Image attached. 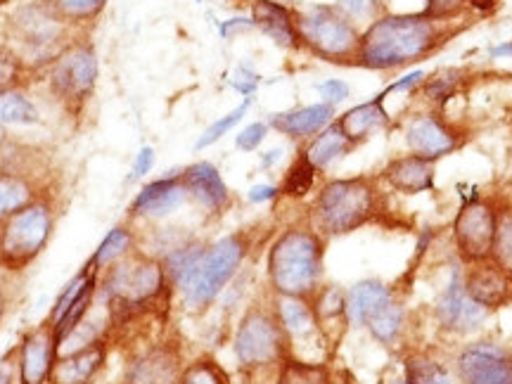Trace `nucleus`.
I'll use <instances>...</instances> for the list:
<instances>
[{
    "label": "nucleus",
    "mask_w": 512,
    "mask_h": 384,
    "mask_svg": "<svg viewBox=\"0 0 512 384\" xmlns=\"http://www.w3.org/2000/svg\"><path fill=\"white\" fill-rule=\"evenodd\" d=\"M505 55H512V43H503V46L491 48V57H505Z\"/></svg>",
    "instance_id": "8fccbe9b"
},
{
    "label": "nucleus",
    "mask_w": 512,
    "mask_h": 384,
    "mask_svg": "<svg viewBox=\"0 0 512 384\" xmlns=\"http://www.w3.org/2000/svg\"><path fill=\"white\" fill-rule=\"evenodd\" d=\"M313 306V313H316L318 328L328 337V328L337 320H344L349 323L347 318V292L342 290L339 285H320L318 292L309 299Z\"/></svg>",
    "instance_id": "cd10ccee"
},
{
    "label": "nucleus",
    "mask_w": 512,
    "mask_h": 384,
    "mask_svg": "<svg viewBox=\"0 0 512 384\" xmlns=\"http://www.w3.org/2000/svg\"><path fill=\"white\" fill-rule=\"evenodd\" d=\"M38 110L22 93H0V124H36Z\"/></svg>",
    "instance_id": "f704fd0d"
},
{
    "label": "nucleus",
    "mask_w": 512,
    "mask_h": 384,
    "mask_svg": "<svg viewBox=\"0 0 512 384\" xmlns=\"http://www.w3.org/2000/svg\"><path fill=\"white\" fill-rule=\"evenodd\" d=\"M60 356L53 325H43L24 339L19 351V380L22 384H46Z\"/></svg>",
    "instance_id": "f3484780"
},
{
    "label": "nucleus",
    "mask_w": 512,
    "mask_h": 384,
    "mask_svg": "<svg viewBox=\"0 0 512 384\" xmlns=\"http://www.w3.org/2000/svg\"><path fill=\"white\" fill-rule=\"evenodd\" d=\"M403 384H453L444 363L427 354H411L403 358Z\"/></svg>",
    "instance_id": "c756f323"
},
{
    "label": "nucleus",
    "mask_w": 512,
    "mask_h": 384,
    "mask_svg": "<svg viewBox=\"0 0 512 384\" xmlns=\"http://www.w3.org/2000/svg\"><path fill=\"white\" fill-rule=\"evenodd\" d=\"M5 313V287H3V275H0V320H3Z\"/></svg>",
    "instance_id": "5fc2aeb1"
},
{
    "label": "nucleus",
    "mask_w": 512,
    "mask_h": 384,
    "mask_svg": "<svg viewBox=\"0 0 512 384\" xmlns=\"http://www.w3.org/2000/svg\"><path fill=\"white\" fill-rule=\"evenodd\" d=\"M406 145L413 155L439 162L463 145L458 128L441 114H415L406 126Z\"/></svg>",
    "instance_id": "4468645a"
},
{
    "label": "nucleus",
    "mask_w": 512,
    "mask_h": 384,
    "mask_svg": "<svg viewBox=\"0 0 512 384\" xmlns=\"http://www.w3.org/2000/svg\"><path fill=\"white\" fill-rule=\"evenodd\" d=\"M280 155H283V152L280 150H273V152H266V157H264V166H271L275 159H280Z\"/></svg>",
    "instance_id": "603ef678"
},
{
    "label": "nucleus",
    "mask_w": 512,
    "mask_h": 384,
    "mask_svg": "<svg viewBox=\"0 0 512 384\" xmlns=\"http://www.w3.org/2000/svg\"><path fill=\"white\" fill-rule=\"evenodd\" d=\"M273 309L278 313L280 325L290 337V344H294V339H304L311 335H320L325 339L323 332L318 328L316 313H313V306L309 299L302 297H283V294H275Z\"/></svg>",
    "instance_id": "a878e982"
},
{
    "label": "nucleus",
    "mask_w": 512,
    "mask_h": 384,
    "mask_svg": "<svg viewBox=\"0 0 512 384\" xmlns=\"http://www.w3.org/2000/svg\"><path fill=\"white\" fill-rule=\"evenodd\" d=\"M34 202V188L19 176H0V223L22 207Z\"/></svg>",
    "instance_id": "473e14b6"
},
{
    "label": "nucleus",
    "mask_w": 512,
    "mask_h": 384,
    "mask_svg": "<svg viewBox=\"0 0 512 384\" xmlns=\"http://www.w3.org/2000/svg\"><path fill=\"white\" fill-rule=\"evenodd\" d=\"M133 247V235L131 230L126 228H114L110 235H107L105 240H102V245L98 247V252L93 254L91 264L93 268H102V266H110L114 261H119L121 256H126L131 252Z\"/></svg>",
    "instance_id": "c9c22d12"
},
{
    "label": "nucleus",
    "mask_w": 512,
    "mask_h": 384,
    "mask_svg": "<svg viewBox=\"0 0 512 384\" xmlns=\"http://www.w3.org/2000/svg\"><path fill=\"white\" fill-rule=\"evenodd\" d=\"M448 36L446 22H434L422 12L382 15L361 34L354 64L373 72H392L434 55Z\"/></svg>",
    "instance_id": "f03ea898"
},
{
    "label": "nucleus",
    "mask_w": 512,
    "mask_h": 384,
    "mask_svg": "<svg viewBox=\"0 0 512 384\" xmlns=\"http://www.w3.org/2000/svg\"><path fill=\"white\" fill-rule=\"evenodd\" d=\"M396 294L392 287L377 278H368L356 283L347 292V318L349 325H356V328H366L368 320L375 316L377 311L384 309Z\"/></svg>",
    "instance_id": "5701e85b"
},
{
    "label": "nucleus",
    "mask_w": 512,
    "mask_h": 384,
    "mask_svg": "<svg viewBox=\"0 0 512 384\" xmlns=\"http://www.w3.org/2000/svg\"><path fill=\"white\" fill-rule=\"evenodd\" d=\"M489 261L512 275V204L496 207V230Z\"/></svg>",
    "instance_id": "2f4dec72"
},
{
    "label": "nucleus",
    "mask_w": 512,
    "mask_h": 384,
    "mask_svg": "<svg viewBox=\"0 0 512 384\" xmlns=\"http://www.w3.org/2000/svg\"><path fill=\"white\" fill-rule=\"evenodd\" d=\"M10 380H12L10 368H8V366H3V363H0V384H10Z\"/></svg>",
    "instance_id": "3c124183"
},
{
    "label": "nucleus",
    "mask_w": 512,
    "mask_h": 384,
    "mask_svg": "<svg viewBox=\"0 0 512 384\" xmlns=\"http://www.w3.org/2000/svg\"><path fill=\"white\" fill-rule=\"evenodd\" d=\"M254 24L271 36L278 46L283 48H302V38L297 31V19L294 12L275 0H254L252 3Z\"/></svg>",
    "instance_id": "4be33fe9"
},
{
    "label": "nucleus",
    "mask_w": 512,
    "mask_h": 384,
    "mask_svg": "<svg viewBox=\"0 0 512 384\" xmlns=\"http://www.w3.org/2000/svg\"><path fill=\"white\" fill-rule=\"evenodd\" d=\"M181 384H230V377L214 358H197L183 368Z\"/></svg>",
    "instance_id": "e433bc0d"
},
{
    "label": "nucleus",
    "mask_w": 512,
    "mask_h": 384,
    "mask_svg": "<svg viewBox=\"0 0 512 384\" xmlns=\"http://www.w3.org/2000/svg\"><path fill=\"white\" fill-rule=\"evenodd\" d=\"M316 174L318 171L313 169L311 162L304 157V152H302V155L297 157V162L290 166V171H287L283 188H280V195L292 197V200H302V197H306L313 190Z\"/></svg>",
    "instance_id": "72a5a7b5"
},
{
    "label": "nucleus",
    "mask_w": 512,
    "mask_h": 384,
    "mask_svg": "<svg viewBox=\"0 0 512 384\" xmlns=\"http://www.w3.org/2000/svg\"><path fill=\"white\" fill-rule=\"evenodd\" d=\"M19 76V57L15 50L0 46V93L10 91Z\"/></svg>",
    "instance_id": "37998d69"
},
{
    "label": "nucleus",
    "mask_w": 512,
    "mask_h": 384,
    "mask_svg": "<svg viewBox=\"0 0 512 384\" xmlns=\"http://www.w3.org/2000/svg\"><path fill=\"white\" fill-rule=\"evenodd\" d=\"M249 105H252V100H245V102H242L240 107H235L233 112L226 114V117L219 119V121H214V124H211V126L207 128V131L202 133V138L197 140V150H202V147L214 145L216 140H221L223 136H226V133L230 131V128L238 126L240 121H242V117H245V114H247Z\"/></svg>",
    "instance_id": "a19ab883"
},
{
    "label": "nucleus",
    "mask_w": 512,
    "mask_h": 384,
    "mask_svg": "<svg viewBox=\"0 0 512 384\" xmlns=\"http://www.w3.org/2000/svg\"><path fill=\"white\" fill-rule=\"evenodd\" d=\"M465 292L486 311H498L512 302V275L494 261L472 264L463 273Z\"/></svg>",
    "instance_id": "dca6fc26"
},
{
    "label": "nucleus",
    "mask_w": 512,
    "mask_h": 384,
    "mask_svg": "<svg viewBox=\"0 0 512 384\" xmlns=\"http://www.w3.org/2000/svg\"><path fill=\"white\" fill-rule=\"evenodd\" d=\"M95 76H98V60H95L93 48L79 43V46H69L57 57L50 81L60 98L83 100L93 91Z\"/></svg>",
    "instance_id": "ddd939ff"
},
{
    "label": "nucleus",
    "mask_w": 512,
    "mask_h": 384,
    "mask_svg": "<svg viewBox=\"0 0 512 384\" xmlns=\"http://www.w3.org/2000/svg\"><path fill=\"white\" fill-rule=\"evenodd\" d=\"M275 384H332V373L325 363H311L290 356L280 363Z\"/></svg>",
    "instance_id": "7c9ffc66"
},
{
    "label": "nucleus",
    "mask_w": 512,
    "mask_h": 384,
    "mask_svg": "<svg viewBox=\"0 0 512 384\" xmlns=\"http://www.w3.org/2000/svg\"><path fill=\"white\" fill-rule=\"evenodd\" d=\"M389 0H337V8L347 15L351 22H375L377 17L384 15Z\"/></svg>",
    "instance_id": "ea45409f"
},
{
    "label": "nucleus",
    "mask_w": 512,
    "mask_h": 384,
    "mask_svg": "<svg viewBox=\"0 0 512 384\" xmlns=\"http://www.w3.org/2000/svg\"><path fill=\"white\" fill-rule=\"evenodd\" d=\"M107 347L102 342H93L74 354L57 356L53 373H50V384H91L100 368L105 366Z\"/></svg>",
    "instance_id": "412c9836"
},
{
    "label": "nucleus",
    "mask_w": 512,
    "mask_h": 384,
    "mask_svg": "<svg viewBox=\"0 0 512 384\" xmlns=\"http://www.w3.org/2000/svg\"><path fill=\"white\" fill-rule=\"evenodd\" d=\"M181 178H183L185 190H188V197H192V200L207 211L221 214V211L230 204V192L214 164L209 162L192 164L183 171Z\"/></svg>",
    "instance_id": "aec40b11"
},
{
    "label": "nucleus",
    "mask_w": 512,
    "mask_h": 384,
    "mask_svg": "<svg viewBox=\"0 0 512 384\" xmlns=\"http://www.w3.org/2000/svg\"><path fill=\"white\" fill-rule=\"evenodd\" d=\"M332 121H335V107L328 102H318V105L302 107V110L275 114L271 126L290 138H311Z\"/></svg>",
    "instance_id": "b1692460"
},
{
    "label": "nucleus",
    "mask_w": 512,
    "mask_h": 384,
    "mask_svg": "<svg viewBox=\"0 0 512 384\" xmlns=\"http://www.w3.org/2000/svg\"><path fill=\"white\" fill-rule=\"evenodd\" d=\"M453 247L465 266L489 261L496 230V207L489 200L465 202L453 219Z\"/></svg>",
    "instance_id": "9d476101"
},
{
    "label": "nucleus",
    "mask_w": 512,
    "mask_h": 384,
    "mask_svg": "<svg viewBox=\"0 0 512 384\" xmlns=\"http://www.w3.org/2000/svg\"><path fill=\"white\" fill-rule=\"evenodd\" d=\"M152 164H155V150H152V147H143L136 159V176L150 174Z\"/></svg>",
    "instance_id": "09e8293b"
},
{
    "label": "nucleus",
    "mask_w": 512,
    "mask_h": 384,
    "mask_svg": "<svg viewBox=\"0 0 512 384\" xmlns=\"http://www.w3.org/2000/svg\"><path fill=\"white\" fill-rule=\"evenodd\" d=\"M278 195H280V188H275V185H254V188L247 192V200L254 204H261V202L275 200Z\"/></svg>",
    "instance_id": "49530a36"
},
{
    "label": "nucleus",
    "mask_w": 512,
    "mask_h": 384,
    "mask_svg": "<svg viewBox=\"0 0 512 384\" xmlns=\"http://www.w3.org/2000/svg\"><path fill=\"white\" fill-rule=\"evenodd\" d=\"M249 252L245 233H233L226 238L204 245L197 240H185L169 249L162 261L169 283L183 294L190 309L202 311L214 302L226 285L235 278L238 268Z\"/></svg>",
    "instance_id": "f257e3e1"
},
{
    "label": "nucleus",
    "mask_w": 512,
    "mask_h": 384,
    "mask_svg": "<svg viewBox=\"0 0 512 384\" xmlns=\"http://www.w3.org/2000/svg\"><path fill=\"white\" fill-rule=\"evenodd\" d=\"M427 79V74L425 72H413V74H408V76H403L401 81H396V83H392V86L387 88V91H384L382 95L384 98H387L389 93L392 91H411V88H415V86H420L422 81Z\"/></svg>",
    "instance_id": "de8ad7c7"
},
{
    "label": "nucleus",
    "mask_w": 512,
    "mask_h": 384,
    "mask_svg": "<svg viewBox=\"0 0 512 384\" xmlns=\"http://www.w3.org/2000/svg\"><path fill=\"white\" fill-rule=\"evenodd\" d=\"M460 384H512V351L498 342H475L456 356Z\"/></svg>",
    "instance_id": "f8f14e48"
},
{
    "label": "nucleus",
    "mask_w": 512,
    "mask_h": 384,
    "mask_svg": "<svg viewBox=\"0 0 512 384\" xmlns=\"http://www.w3.org/2000/svg\"><path fill=\"white\" fill-rule=\"evenodd\" d=\"M188 197L181 174L159 178V181L147 183L138 197L131 204V211L136 216H147V219H162V216L174 214Z\"/></svg>",
    "instance_id": "6ab92c4d"
},
{
    "label": "nucleus",
    "mask_w": 512,
    "mask_h": 384,
    "mask_svg": "<svg viewBox=\"0 0 512 384\" xmlns=\"http://www.w3.org/2000/svg\"><path fill=\"white\" fill-rule=\"evenodd\" d=\"M380 209L377 178H332L318 190L311 204V228L323 238H339L363 228Z\"/></svg>",
    "instance_id": "20e7f679"
},
{
    "label": "nucleus",
    "mask_w": 512,
    "mask_h": 384,
    "mask_svg": "<svg viewBox=\"0 0 512 384\" xmlns=\"http://www.w3.org/2000/svg\"><path fill=\"white\" fill-rule=\"evenodd\" d=\"M266 133H268L266 124H249L247 128H242V133L238 136V140H235V145H238L242 152H252L264 143Z\"/></svg>",
    "instance_id": "c03bdc74"
},
{
    "label": "nucleus",
    "mask_w": 512,
    "mask_h": 384,
    "mask_svg": "<svg viewBox=\"0 0 512 384\" xmlns=\"http://www.w3.org/2000/svg\"><path fill=\"white\" fill-rule=\"evenodd\" d=\"M491 311L479 306L470 294L465 292L463 271L458 266L451 268L448 283L434 304V318H437V328L451 335H470L479 330L484 320L489 318Z\"/></svg>",
    "instance_id": "9b49d317"
},
{
    "label": "nucleus",
    "mask_w": 512,
    "mask_h": 384,
    "mask_svg": "<svg viewBox=\"0 0 512 384\" xmlns=\"http://www.w3.org/2000/svg\"><path fill=\"white\" fill-rule=\"evenodd\" d=\"M465 3H470L472 8H479V10H484V8H489V5L494 3V0H465Z\"/></svg>",
    "instance_id": "864d4df0"
},
{
    "label": "nucleus",
    "mask_w": 512,
    "mask_h": 384,
    "mask_svg": "<svg viewBox=\"0 0 512 384\" xmlns=\"http://www.w3.org/2000/svg\"><path fill=\"white\" fill-rule=\"evenodd\" d=\"M107 0H53V8L60 15L72 22H91L105 8Z\"/></svg>",
    "instance_id": "58836bf2"
},
{
    "label": "nucleus",
    "mask_w": 512,
    "mask_h": 384,
    "mask_svg": "<svg viewBox=\"0 0 512 384\" xmlns=\"http://www.w3.org/2000/svg\"><path fill=\"white\" fill-rule=\"evenodd\" d=\"M169 285V275H166L162 261L128 252L110 264V271L102 280L100 297L110 306L114 318L128 320L138 313H145L147 306L162 299Z\"/></svg>",
    "instance_id": "39448f33"
},
{
    "label": "nucleus",
    "mask_w": 512,
    "mask_h": 384,
    "mask_svg": "<svg viewBox=\"0 0 512 384\" xmlns=\"http://www.w3.org/2000/svg\"><path fill=\"white\" fill-rule=\"evenodd\" d=\"M53 233V214L46 202H31L8 216L0 226V266L27 268L43 252Z\"/></svg>",
    "instance_id": "6e6552de"
},
{
    "label": "nucleus",
    "mask_w": 512,
    "mask_h": 384,
    "mask_svg": "<svg viewBox=\"0 0 512 384\" xmlns=\"http://www.w3.org/2000/svg\"><path fill=\"white\" fill-rule=\"evenodd\" d=\"M458 81H460L458 69H441V72L434 74L432 79L422 81V93H425L427 100L437 102L441 107L453 98V93H456L458 88Z\"/></svg>",
    "instance_id": "4c0bfd02"
},
{
    "label": "nucleus",
    "mask_w": 512,
    "mask_h": 384,
    "mask_svg": "<svg viewBox=\"0 0 512 384\" xmlns=\"http://www.w3.org/2000/svg\"><path fill=\"white\" fill-rule=\"evenodd\" d=\"M351 150H354V145L349 143L347 136H344L342 128H339L337 119H335L332 124L325 126L323 131L313 136L311 143L306 145L304 157L309 159L313 169L323 171V169H328V166L335 164L337 159L347 157Z\"/></svg>",
    "instance_id": "bb28decb"
},
{
    "label": "nucleus",
    "mask_w": 512,
    "mask_h": 384,
    "mask_svg": "<svg viewBox=\"0 0 512 384\" xmlns=\"http://www.w3.org/2000/svg\"><path fill=\"white\" fill-rule=\"evenodd\" d=\"M325 238L311 226L287 228L268 249L266 273L275 294L311 299L323 285Z\"/></svg>",
    "instance_id": "7ed1b4c3"
},
{
    "label": "nucleus",
    "mask_w": 512,
    "mask_h": 384,
    "mask_svg": "<svg viewBox=\"0 0 512 384\" xmlns=\"http://www.w3.org/2000/svg\"><path fill=\"white\" fill-rule=\"evenodd\" d=\"M64 24L69 22L53 8V3H31L22 8L12 17V34H15L19 53L36 62L57 60L69 48L64 46V36H67Z\"/></svg>",
    "instance_id": "1a4fd4ad"
},
{
    "label": "nucleus",
    "mask_w": 512,
    "mask_h": 384,
    "mask_svg": "<svg viewBox=\"0 0 512 384\" xmlns=\"http://www.w3.org/2000/svg\"><path fill=\"white\" fill-rule=\"evenodd\" d=\"M465 0H427L422 15H427L434 22H453L458 15H463Z\"/></svg>",
    "instance_id": "79ce46f5"
},
{
    "label": "nucleus",
    "mask_w": 512,
    "mask_h": 384,
    "mask_svg": "<svg viewBox=\"0 0 512 384\" xmlns=\"http://www.w3.org/2000/svg\"><path fill=\"white\" fill-rule=\"evenodd\" d=\"M382 100H384V95H377L375 100L363 102V105H358V107H351L349 112H344L342 117L337 119L342 133L347 136V140L354 147L366 143V140L373 136L375 131H380V128L387 126L389 117H387V112H384Z\"/></svg>",
    "instance_id": "393cba45"
},
{
    "label": "nucleus",
    "mask_w": 512,
    "mask_h": 384,
    "mask_svg": "<svg viewBox=\"0 0 512 384\" xmlns=\"http://www.w3.org/2000/svg\"><path fill=\"white\" fill-rule=\"evenodd\" d=\"M235 361L245 373L280 366L292 354V344L271 306H249L233 337Z\"/></svg>",
    "instance_id": "423d86ee"
},
{
    "label": "nucleus",
    "mask_w": 512,
    "mask_h": 384,
    "mask_svg": "<svg viewBox=\"0 0 512 384\" xmlns=\"http://www.w3.org/2000/svg\"><path fill=\"white\" fill-rule=\"evenodd\" d=\"M302 46L311 50L320 60L349 64L356 60L361 31L337 5H309L302 12H294Z\"/></svg>",
    "instance_id": "0eeeda50"
},
{
    "label": "nucleus",
    "mask_w": 512,
    "mask_h": 384,
    "mask_svg": "<svg viewBox=\"0 0 512 384\" xmlns=\"http://www.w3.org/2000/svg\"><path fill=\"white\" fill-rule=\"evenodd\" d=\"M183 356L176 344H152L126 366L124 384H181Z\"/></svg>",
    "instance_id": "2eb2a0df"
},
{
    "label": "nucleus",
    "mask_w": 512,
    "mask_h": 384,
    "mask_svg": "<svg viewBox=\"0 0 512 384\" xmlns=\"http://www.w3.org/2000/svg\"><path fill=\"white\" fill-rule=\"evenodd\" d=\"M434 164L420 155L394 157L382 169L380 181H384L394 192L401 195H420V192L434 190Z\"/></svg>",
    "instance_id": "a211bd4d"
},
{
    "label": "nucleus",
    "mask_w": 512,
    "mask_h": 384,
    "mask_svg": "<svg viewBox=\"0 0 512 384\" xmlns=\"http://www.w3.org/2000/svg\"><path fill=\"white\" fill-rule=\"evenodd\" d=\"M403 325H406V309H403L399 299H392V302L368 320L366 330L370 332V337H373L375 342L384 344V347H394L401 339Z\"/></svg>",
    "instance_id": "c85d7f7f"
},
{
    "label": "nucleus",
    "mask_w": 512,
    "mask_h": 384,
    "mask_svg": "<svg viewBox=\"0 0 512 384\" xmlns=\"http://www.w3.org/2000/svg\"><path fill=\"white\" fill-rule=\"evenodd\" d=\"M316 88H318V93L323 95V100L332 107H335L337 102H344L349 98V86L339 79H330V81L320 83V86H316Z\"/></svg>",
    "instance_id": "a18cd8bd"
}]
</instances>
